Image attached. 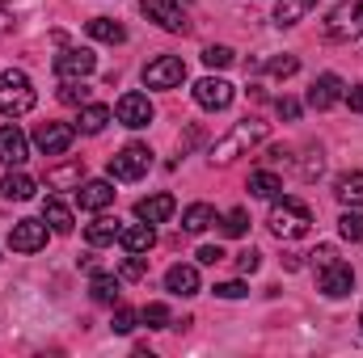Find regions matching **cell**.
I'll list each match as a JSON object with an SVG mask.
<instances>
[{"mask_svg": "<svg viewBox=\"0 0 363 358\" xmlns=\"http://www.w3.org/2000/svg\"><path fill=\"white\" fill-rule=\"evenodd\" d=\"M262 139H267V122H262V118H245V122H237V127L211 148V165H228V161L245 156L250 148H258Z\"/></svg>", "mask_w": 363, "mask_h": 358, "instance_id": "cell-1", "label": "cell"}, {"mask_svg": "<svg viewBox=\"0 0 363 358\" xmlns=\"http://www.w3.org/2000/svg\"><path fill=\"white\" fill-rule=\"evenodd\" d=\"M267 224H271V232L279 241H300V236H308V228H313V211H308V202H300V198H274Z\"/></svg>", "mask_w": 363, "mask_h": 358, "instance_id": "cell-2", "label": "cell"}, {"mask_svg": "<svg viewBox=\"0 0 363 358\" xmlns=\"http://www.w3.org/2000/svg\"><path fill=\"white\" fill-rule=\"evenodd\" d=\"M34 101H38V93H34L30 76H26L21 68L0 72V114H4V118H21V114H30Z\"/></svg>", "mask_w": 363, "mask_h": 358, "instance_id": "cell-3", "label": "cell"}, {"mask_svg": "<svg viewBox=\"0 0 363 358\" xmlns=\"http://www.w3.org/2000/svg\"><path fill=\"white\" fill-rule=\"evenodd\" d=\"M325 38L330 42H355L363 34V0H347V4H334L325 13Z\"/></svg>", "mask_w": 363, "mask_h": 358, "instance_id": "cell-4", "label": "cell"}, {"mask_svg": "<svg viewBox=\"0 0 363 358\" xmlns=\"http://www.w3.org/2000/svg\"><path fill=\"white\" fill-rule=\"evenodd\" d=\"M152 169V148L148 144H127L123 152L110 156V178L114 181H140Z\"/></svg>", "mask_w": 363, "mask_h": 358, "instance_id": "cell-5", "label": "cell"}, {"mask_svg": "<svg viewBox=\"0 0 363 358\" xmlns=\"http://www.w3.org/2000/svg\"><path fill=\"white\" fill-rule=\"evenodd\" d=\"M77 139V127L72 122H38L34 127V148L43 156H64Z\"/></svg>", "mask_w": 363, "mask_h": 358, "instance_id": "cell-6", "label": "cell"}, {"mask_svg": "<svg viewBox=\"0 0 363 358\" xmlns=\"http://www.w3.org/2000/svg\"><path fill=\"white\" fill-rule=\"evenodd\" d=\"M51 68H55L60 81H85V76H93V68H97V55H93L89 47H64Z\"/></svg>", "mask_w": 363, "mask_h": 358, "instance_id": "cell-7", "label": "cell"}, {"mask_svg": "<svg viewBox=\"0 0 363 358\" xmlns=\"http://www.w3.org/2000/svg\"><path fill=\"white\" fill-rule=\"evenodd\" d=\"M140 8H144V17L157 21L161 30H169V34H190V17H186V8H182L178 0H140Z\"/></svg>", "mask_w": 363, "mask_h": 358, "instance_id": "cell-8", "label": "cell"}, {"mask_svg": "<svg viewBox=\"0 0 363 358\" xmlns=\"http://www.w3.org/2000/svg\"><path fill=\"white\" fill-rule=\"evenodd\" d=\"M182 81H186L182 55H161V59H152V64L144 68V85H148V89H178Z\"/></svg>", "mask_w": 363, "mask_h": 358, "instance_id": "cell-9", "label": "cell"}, {"mask_svg": "<svg viewBox=\"0 0 363 358\" xmlns=\"http://www.w3.org/2000/svg\"><path fill=\"white\" fill-rule=\"evenodd\" d=\"M47 245V219H17L9 232V249L13 253H38Z\"/></svg>", "mask_w": 363, "mask_h": 358, "instance_id": "cell-10", "label": "cell"}, {"mask_svg": "<svg viewBox=\"0 0 363 358\" xmlns=\"http://www.w3.org/2000/svg\"><path fill=\"white\" fill-rule=\"evenodd\" d=\"M114 118H118L123 127L140 131V127H148V122H152V101H148L144 93H123V97H118V105H114Z\"/></svg>", "mask_w": 363, "mask_h": 358, "instance_id": "cell-11", "label": "cell"}, {"mask_svg": "<svg viewBox=\"0 0 363 358\" xmlns=\"http://www.w3.org/2000/svg\"><path fill=\"white\" fill-rule=\"evenodd\" d=\"M26 161H30V139L21 135V127L4 122V127H0V165H9V169H21Z\"/></svg>", "mask_w": 363, "mask_h": 358, "instance_id": "cell-12", "label": "cell"}, {"mask_svg": "<svg viewBox=\"0 0 363 358\" xmlns=\"http://www.w3.org/2000/svg\"><path fill=\"white\" fill-rule=\"evenodd\" d=\"M233 85L228 81H220V76H203L199 85H194V101L203 105V110H228L233 105Z\"/></svg>", "mask_w": 363, "mask_h": 358, "instance_id": "cell-13", "label": "cell"}, {"mask_svg": "<svg viewBox=\"0 0 363 358\" xmlns=\"http://www.w3.org/2000/svg\"><path fill=\"white\" fill-rule=\"evenodd\" d=\"M317 287H321V295H330V299H342V295H351V287H355V274L347 262H334V266L317 270Z\"/></svg>", "mask_w": 363, "mask_h": 358, "instance_id": "cell-14", "label": "cell"}, {"mask_svg": "<svg viewBox=\"0 0 363 358\" xmlns=\"http://www.w3.org/2000/svg\"><path fill=\"white\" fill-rule=\"evenodd\" d=\"M174 211H178V202H174V194H165V190L135 202V219H144V224H165Z\"/></svg>", "mask_w": 363, "mask_h": 358, "instance_id": "cell-15", "label": "cell"}, {"mask_svg": "<svg viewBox=\"0 0 363 358\" xmlns=\"http://www.w3.org/2000/svg\"><path fill=\"white\" fill-rule=\"evenodd\" d=\"M342 93H347L342 76L325 72V76H317V81H313V89H308V105H313V110H330L334 101H342Z\"/></svg>", "mask_w": 363, "mask_h": 358, "instance_id": "cell-16", "label": "cell"}, {"mask_svg": "<svg viewBox=\"0 0 363 358\" xmlns=\"http://www.w3.org/2000/svg\"><path fill=\"white\" fill-rule=\"evenodd\" d=\"M77 202H81V211H106V207L114 202V185L101 181V178L81 181V185H77Z\"/></svg>", "mask_w": 363, "mask_h": 358, "instance_id": "cell-17", "label": "cell"}, {"mask_svg": "<svg viewBox=\"0 0 363 358\" xmlns=\"http://www.w3.org/2000/svg\"><path fill=\"white\" fill-rule=\"evenodd\" d=\"M118 245L127 249V253H148L152 245H157V224H123V232H118Z\"/></svg>", "mask_w": 363, "mask_h": 358, "instance_id": "cell-18", "label": "cell"}, {"mask_svg": "<svg viewBox=\"0 0 363 358\" xmlns=\"http://www.w3.org/2000/svg\"><path fill=\"white\" fill-rule=\"evenodd\" d=\"M165 291L169 295H199V270L178 262V266L165 270Z\"/></svg>", "mask_w": 363, "mask_h": 358, "instance_id": "cell-19", "label": "cell"}, {"mask_svg": "<svg viewBox=\"0 0 363 358\" xmlns=\"http://www.w3.org/2000/svg\"><path fill=\"white\" fill-rule=\"evenodd\" d=\"M211 224H220V215H216V207H207V202H190V207L182 211V228H186V232H194V236H199V232H207Z\"/></svg>", "mask_w": 363, "mask_h": 358, "instance_id": "cell-20", "label": "cell"}, {"mask_svg": "<svg viewBox=\"0 0 363 358\" xmlns=\"http://www.w3.org/2000/svg\"><path fill=\"white\" fill-rule=\"evenodd\" d=\"M34 190H38L34 178H30V173H21V169H13V173H4V178H0V194H4V198H13V202L34 198Z\"/></svg>", "mask_w": 363, "mask_h": 358, "instance_id": "cell-21", "label": "cell"}, {"mask_svg": "<svg viewBox=\"0 0 363 358\" xmlns=\"http://www.w3.org/2000/svg\"><path fill=\"white\" fill-rule=\"evenodd\" d=\"M81 181H85V165H81V161H68V165L47 169V185H51V190H77Z\"/></svg>", "mask_w": 363, "mask_h": 358, "instance_id": "cell-22", "label": "cell"}, {"mask_svg": "<svg viewBox=\"0 0 363 358\" xmlns=\"http://www.w3.org/2000/svg\"><path fill=\"white\" fill-rule=\"evenodd\" d=\"M118 232H123V224H118V219L97 215L89 228H85V241H89L93 249H101V245H114V241H118Z\"/></svg>", "mask_w": 363, "mask_h": 358, "instance_id": "cell-23", "label": "cell"}, {"mask_svg": "<svg viewBox=\"0 0 363 358\" xmlns=\"http://www.w3.org/2000/svg\"><path fill=\"white\" fill-rule=\"evenodd\" d=\"M313 8H317V0H279V4H274V25H283V30H287V25L304 21Z\"/></svg>", "mask_w": 363, "mask_h": 358, "instance_id": "cell-24", "label": "cell"}, {"mask_svg": "<svg viewBox=\"0 0 363 358\" xmlns=\"http://www.w3.org/2000/svg\"><path fill=\"white\" fill-rule=\"evenodd\" d=\"M334 198L342 207H363V173H342L334 181Z\"/></svg>", "mask_w": 363, "mask_h": 358, "instance_id": "cell-25", "label": "cell"}, {"mask_svg": "<svg viewBox=\"0 0 363 358\" xmlns=\"http://www.w3.org/2000/svg\"><path fill=\"white\" fill-rule=\"evenodd\" d=\"M43 219H47V228H51V232H60V236H68V232H72V211H68L60 198H47V202H43Z\"/></svg>", "mask_w": 363, "mask_h": 358, "instance_id": "cell-26", "label": "cell"}, {"mask_svg": "<svg viewBox=\"0 0 363 358\" xmlns=\"http://www.w3.org/2000/svg\"><path fill=\"white\" fill-rule=\"evenodd\" d=\"M89 38H97V42H127V25H118L114 17H93L89 21Z\"/></svg>", "mask_w": 363, "mask_h": 358, "instance_id": "cell-27", "label": "cell"}, {"mask_svg": "<svg viewBox=\"0 0 363 358\" xmlns=\"http://www.w3.org/2000/svg\"><path fill=\"white\" fill-rule=\"evenodd\" d=\"M110 118H114L110 105H93V101L89 105H81V131H85V135H101Z\"/></svg>", "mask_w": 363, "mask_h": 358, "instance_id": "cell-28", "label": "cell"}, {"mask_svg": "<svg viewBox=\"0 0 363 358\" xmlns=\"http://www.w3.org/2000/svg\"><path fill=\"white\" fill-rule=\"evenodd\" d=\"M250 194H258V198H279L283 194V178L271 173V169H258V173H250Z\"/></svg>", "mask_w": 363, "mask_h": 358, "instance_id": "cell-29", "label": "cell"}, {"mask_svg": "<svg viewBox=\"0 0 363 358\" xmlns=\"http://www.w3.org/2000/svg\"><path fill=\"white\" fill-rule=\"evenodd\" d=\"M89 295L97 299V304H118V274H101V270H93Z\"/></svg>", "mask_w": 363, "mask_h": 358, "instance_id": "cell-30", "label": "cell"}, {"mask_svg": "<svg viewBox=\"0 0 363 358\" xmlns=\"http://www.w3.org/2000/svg\"><path fill=\"white\" fill-rule=\"evenodd\" d=\"M118 278H127V282L148 278V253H127V262L118 266Z\"/></svg>", "mask_w": 363, "mask_h": 358, "instance_id": "cell-31", "label": "cell"}, {"mask_svg": "<svg viewBox=\"0 0 363 358\" xmlns=\"http://www.w3.org/2000/svg\"><path fill=\"white\" fill-rule=\"evenodd\" d=\"M60 101H64V105H89L85 81H64V85H60Z\"/></svg>", "mask_w": 363, "mask_h": 358, "instance_id": "cell-32", "label": "cell"}, {"mask_svg": "<svg viewBox=\"0 0 363 358\" xmlns=\"http://www.w3.org/2000/svg\"><path fill=\"white\" fill-rule=\"evenodd\" d=\"M338 232H342L347 241H363V211H355V207H347V215L338 219Z\"/></svg>", "mask_w": 363, "mask_h": 358, "instance_id": "cell-33", "label": "cell"}, {"mask_svg": "<svg viewBox=\"0 0 363 358\" xmlns=\"http://www.w3.org/2000/svg\"><path fill=\"white\" fill-rule=\"evenodd\" d=\"M140 321H144L148 329H169V321H174V316H169V308H165V304H148V308L140 312Z\"/></svg>", "mask_w": 363, "mask_h": 358, "instance_id": "cell-34", "label": "cell"}, {"mask_svg": "<svg viewBox=\"0 0 363 358\" xmlns=\"http://www.w3.org/2000/svg\"><path fill=\"white\" fill-rule=\"evenodd\" d=\"M267 72L279 76V81H287V76H296V72H300V59H296V55H279V59L267 64Z\"/></svg>", "mask_w": 363, "mask_h": 358, "instance_id": "cell-35", "label": "cell"}, {"mask_svg": "<svg viewBox=\"0 0 363 358\" xmlns=\"http://www.w3.org/2000/svg\"><path fill=\"white\" fill-rule=\"evenodd\" d=\"M220 228H224V236H245V228H250V215L237 207V211H228V215H224V224H220Z\"/></svg>", "mask_w": 363, "mask_h": 358, "instance_id": "cell-36", "label": "cell"}, {"mask_svg": "<svg viewBox=\"0 0 363 358\" xmlns=\"http://www.w3.org/2000/svg\"><path fill=\"white\" fill-rule=\"evenodd\" d=\"M135 325H140V312L135 308H114V325H110L114 333H131Z\"/></svg>", "mask_w": 363, "mask_h": 358, "instance_id": "cell-37", "label": "cell"}, {"mask_svg": "<svg viewBox=\"0 0 363 358\" xmlns=\"http://www.w3.org/2000/svg\"><path fill=\"white\" fill-rule=\"evenodd\" d=\"M233 59H237V55H233L228 47H207V51H203V64H207V68H228Z\"/></svg>", "mask_w": 363, "mask_h": 358, "instance_id": "cell-38", "label": "cell"}, {"mask_svg": "<svg viewBox=\"0 0 363 358\" xmlns=\"http://www.w3.org/2000/svg\"><path fill=\"white\" fill-rule=\"evenodd\" d=\"M300 178H304V181L321 178V148H308V156L300 161Z\"/></svg>", "mask_w": 363, "mask_h": 358, "instance_id": "cell-39", "label": "cell"}, {"mask_svg": "<svg viewBox=\"0 0 363 358\" xmlns=\"http://www.w3.org/2000/svg\"><path fill=\"white\" fill-rule=\"evenodd\" d=\"M308 258H313V270H325V266H334V262H342L334 245H317V249H313Z\"/></svg>", "mask_w": 363, "mask_h": 358, "instance_id": "cell-40", "label": "cell"}, {"mask_svg": "<svg viewBox=\"0 0 363 358\" xmlns=\"http://www.w3.org/2000/svg\"><path fill=\"white\" fill-rule=\"evenodd\" d=\"M258 266H262V253H258V249H241V253H237V270H241V274H254Z\"/></svg>", "mask_w": 363, "mask_h": 358, "instance_id": "cell-41", "label": "cell"}, {"mask_svg": "<svg viewBox=\"0 0 363 358\" xmlns=\"http://www.w3.org/2000/svg\"><path fill=\"white\" fill-rule=\"evenodd\" d=\"M216 295H220V299H241V295H250V291H245V282L233 278V282H216Z\"/></svg>", "mask_w": 363, "mask_h": 358, "instance_id": "cell-42", "label": "cell"}, {"mask_svg": "<svg viewBox=\"0 0 363 358\" xmlns=\"http://www.w3.org/2000/svg\"><path fill=\"white\" fill-rule=\"evenodd\" d=\"M199 262H203V266H216V262H224V249H220V245H203V249H199Z\"/></svg>", "mask_w": 363, "mask_h": 358, "instance_id": "cell-43", "label": "cell"}, {"mask_svg": "<svg viewBox=\"0 0 363 358\" xmlns=\"http://www.w3.org/2000/svg\"><path fill=\"white\" fill-rule=\"evenodd\" d=\"M342 101H347L351 110H359V114H363V85H355V89H347V93H342Z\"/></svg>", "mask_w": 363, "mask_h": 358, "instance_id": "cell-44", "label": "cell"}, {"mask_svg": "<svg viewBox=\"0 0 363 358\" xmlns=\"http://www.w3.org/2000/svg\"><path fill=\"white\" fill-rule=\"evenodd\" d=\"M279 114H283V118H300V101H291V97H279Z\"/></svg>", "mask_w": 363, "mask_h": 358, "instance_id": "cell-45", "label": "cell"}, {"mask_svg": "<svg viewBox=\"0 0 363 358\" xmlns=\"http://www.w3.org/2000/svg\"><path fill=\"white\" fill-rule=\"evenodd\" d=\"M9 30H13V13H4V8H0V38H4Z\"/></svg>", "mask_w": 363, "mask_h": 358, "instance_id": "cell-46", "label": "cell"}, {"mask_svg": "<svg viewBox=\"0 0 363 358\" xmlns=\"http://www.w3.org/2000/svg\"><path fill=\"white\" fill-rule=\"evenodd\" d=\"M359 329H363V312H359Z\"/></svg>", "mask_w": 363, "mask_h": 358, "instance_id": "cell-47", "label": "cell"}, {"mask_svg": "<svg viewBox=\"0 0 363 358\" xmlns=\"http://www.w3.org/2000/svg\"><path fill=\"white\" fill-rule=\"evenodd\" d=\"M0 4H13V0H0Z\"/></svg>", "mask_w": 363, "mask_h": 358, "instance_id": "cell-48", "label": "cell"}]
</instances>
